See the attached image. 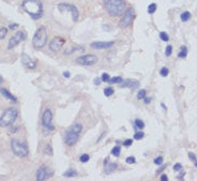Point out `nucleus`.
Segmentation results:
<instances>
[{
    "label": "nucleus",
    "instance_id": "1",
    "mask_svg": "<svg viewBox=\"0 0 197 181\" xmlns=\"http://www.w3.org/2000/svg\"><path fill=\"white\" fill-rule=\"evenodd\" d=\"M22 8L32 19H40L43 16V4L41 0H24Z\"/></svg>",
    "mask_w": 197,
    "mask_h": 181
},
{
    "label": "nucleus",
    "instance_id": "2",
    "mask_svg": "<svg viewBox=\"0 0 197 181\" xmlns=\"http://www.w3.org/2000/svg\"><path fill=\"white\" fill-rule=\"evenodd\" d=\"M104 5L110 16H120L124 13L126 8L124 0H106L104 2Z\"/></svg>",
    "mask_w": 197,
    "mask_h": 181
},
{
    "label": "nucleus",
    "instance_id": "3",
    "mask_svg": "<svg viewBox=\"0 0 197 181\" xmlns=\"http://www.w3.org/2000/svg\"><path fill=\"white\" fill-rule=\"evenodd\" d=\"M83 132V125L80 123H75L65 134V144L68 147H73L78 139H79L80 133Z\"/></svg>",
    "mask_w": 197,
    "mask_h": 181
},
{
    "label": "nucleus",
    "instance_id": "4",
    "mask_svg": "<svg viewBox=\"0 0 197 181\" xmlns=\"http://www.w3.org/2000/svg\"><path fill=\"white\" fill-rule=\"evenodd\" d=\"M18 117V110L15 107H9L0 116V128H10L14 125Z\"/></svg>",
    "mask_w": 197,
    "mask_h": 181
},
{
    "label": "nucleus",
    "instance_id": "5",
    "mask_svg": "<svg viewBox=\"0 0 197 181\" xmlns=\"http://www.w3.org/2000/svg\"><path fill=\"white\" fill-rule=\"evenodd\" d=\"M47 43V31L44 26H40L34 32L32 38V46L35 49H42Z\"/></svg>",
    "mask_w": 197,
    "mask_h": 181
},
{
    "label": "nucleus",
    "instance_id": "6",
    "mask_svg": "<svg viewBox=\"0 0 197 181\" xmlns=\"http://www.w3.org/2000/svg\"><path fill=\"white\" fill-rule=\"evenodd\" d=\"M10 146H11L12 152L18 158H27L29 154V148H28L27 143L25 142H20L18 139H12Z\"/></svg>",
    "mask_w": 197,
    "mask_h": 181
},
{
    "label": "nucleus",
    "instance_id": "7",
    "mask_svg": "<svg viewBox=\"0 0 197 181\" xmlns=\"http://www.w3.org/2000/svg\"><path fill=\"white\" fill-rule=\"evenodd\" d=\"M57 8L61 13H63V12H68V11L71 12L73 22H77V20H78V17H79V12H78V9L76 8L74 4L67 3V2H62V3L58 4Z\"/></svg>",
    "mask_w": 197,
    "mask_h": 181
},
{
    "label": "nucleus",
    "instance_id": "8",
    "mask_svg": "<svg viewBox=\"0 0 197 181\" xmlns=\"http://www.w3.org/2000/svg\"><path fill=\"white\" fill-rule=\"evenodd\" d=\"M42 125L43 128L46 129L47 131H54L55 130V125H53V113L52 110L47 108L43 112L42 115Z\"/></svg>",
    "mask_w": 197,
    "mask_h": 181
},
{
    "label": "nucleus",
    "instance_id": "9",
    "mask_svg": "<svg viewBox=\"0 0 197 181\" xmlns=\"http://www.w3.org/2000/svg\"><path fill=\"white\" fill-rule=\"evenodd\" d=\"M26 39H27V35L24 31H17L13 37L10 38L7 49H8V50H11V49H13L14 47H16V46L18 45L20 42L25 41Z\"/></svg>",
    "mask_w": 197,
    "mask_h": 181
},
{
    "label": "nucleus",
    "instance_id": "10",
    "mask_svg": "<svg viewBox=\"0 0 197 181\" xmlns=\"http://www.w3.org/2000/svg\"><path fill=\"white\" fill-rule=\"evenodd\" d=\"M54 175V171L48 166L46 165H42L40 166L38 169H37V173H35V179L38 181H44L46 179L50 178Z\"/></svg>",
    "mask_w": 197,
    "mask_h": 181
},
{
    "label": "nucleus",
    "instance_id": "11",
    "mask_svg": "<svg viewBox=\"0 0 197 181\" xmlns=\"http://www.w3.org/2000/svg\"><path fill=\"white\" fill-rule=\"evenodd\" d=\"M134 9L133 8H129L126 9L124 11V14L122 16L121 20H120V27L121 28H128L133 24V20H134Z\"/></svg>",
    "mask_w": 197,
    "mask_h": 181
},
{
    "label": "nucleus",
    "instance_id": "12",
    "mask_svg": "<svg viewBox=\"0 0 197 181\" xmlns=\"http://www.w3.org/2000/svg\"><path fill=\"white\" fill-rule=\"evenodd\" d=\"M76 63L80 64V65H93V64L96 63L98 61V57L94 56V55H83V56H79L76 58Z\"/></svg>",
    "mask_w": 197,
    "mask_h": 181
},
{
    "label": "nucleus",
    "instance_id": "13",
    "mask_svg": "<svg viewBox=\"0 0 197 181\" xmlns=\"http://www.w3.org/2000/svg\"><path fill=\"white\" fill-rule=\"evenodd\" d=\"M65 44V39L62 37H55L49 42V49L53 52H59Z\"/></svg>",
    "mask_w": 197,
    "mask_h": 181
},
{
    "label": "nucleus",
    "instance_id": "14",
    "mask_svg": "<svg viewBox=\"0 0 197 181\" xmlns=\"http://www.w3.org/2000/svg\"><path fill=\"white\" fill-rule=\"evenodd\" d=\"M20 59H22V63H23L27 69L34 70V69L37 68V65H38V61L33 60V59L30 58L26 53H22V55H20Z\"/></svg>",
    "mask_w": 197,
    "mask_h": 181
},
{
    "label": "nucleus",
    "instance_id": "15",
    "mask_svg": "<svg viewBox=\"0 0 197 181\" xmlns=\"http://www.w3.org/2000/svg\"><path fill=\"white\" fill-rule=\"evenodd\" d=\"M115 45L114 41H107V42H103V41H95L92 42L90 44V47L93 49H107L110 48Z\"/></svg>",
    "mask_w": 197,
    "mask_h": 181
},
{
    "label": "nucleus",
    "instance_id": "16",
    "mask_svg": "<svg viewBox=\"0 0 197 181\" xmlns=\"http://www.w3.org/2000/svg\"><path fill=\"white\" fill-rule=\"evenodd\" d=\"M120 88H131V89H137L139 87V82L136 79H125L123 83L119 84Z\"/></svg>",
    "mask_w": 197,
    "mask_h": 181
},
{
    "label": "nucleus",
    "instance_id": "17",
    "mask_svg": "<svg viewBox=\"0 0 197 181\" xmlns=\"http://www.w3.org/2000/svg\"><path fill=\"white\" fill-rule=\"evenodd\" d=\"M0 93H1L2 97H4V99H7V100H9V101H11V102H13V103H17V98H16L15 95H12L8 89L1 88V89H0Z\"/></svg>",
    "mask_w": 197,
    "mask_h": 181
},
{
    "label": "nucleus",
    "instance_id": "18",
    "mask_svg": "<svg viewBox=\"0 0 197 181\" xmlns=\"http://www.w3.org/2000/svg\"><path fill=\"white\" fill-rule=\"evenodd\" d=\"M104 167H105V173L107 175H110V174H113L118 168V164L114 162H108L106 165H104Z\"/></svg>",
    "mask_w": 197,
    "mask_h": 181
},
{
    "label": "nucleus",
    "instance_id": "19",
    "mask_svg": "<svg viewBox=\"0 0 197 181\" xmlns=\"http://www.w3.org/2000/svg\"><path fill=\"white\" fill-rule=\"evenodd\" d=\"M76 176H78V171L74 168H69L67 169L63 173V177H67V178H72V177H76Z\"/></svg>",
    "mask_w": 197,
    "mask_h": 181
},
{
    "label": "nucleus",
    "instance_id": "20",
    "mask_svg": "<svg viewBox=\"0 0 197 181\" xmlns=\"http://www.w3.org/2000/svg\"><path fill=\"white\" fill-rule=\"evenodd\" d=\"M78 50H84V48L80 47V46H71V47H68L67 49H65V55L69 56L71 54L75 53V52H78Z\"/></svg>",
    "mask_w": 197,
    "mask_h": 181
},
{
    "label": "nucleus",
    "instance_id": "21",
    "mask_svg": "<svg viewBox=\"0 0 197 181\" xmlns=\"http://www.w3.org/2000/svg\"><path fill=\"white\" fill-rule=\"evenodd\" d=\"M186 55H187V47L185 45H182L180 47V50H179L178 53V58L180 59H183V58H185Z\"/></svg>",
    "mask_w": 197,
    "mask_h": 181
},
{
    "label": "nucleus",
    "instance_id": "22",
    "mask_svg": "<svg viewBox=\"0 0 197 181\" xmlns=\"http://www.w3.org/2000/svg\"><path fill=\"white\" fill-rule=\"evenodd\" d=\"M191 17H192V14H191L189 11L182 12L181 15H180V19H181V22H183V23H185V22L190 20V19H191Z\"/></svg>",
    "mask_w": 197,
    "mask_h": 181
},
{
    "label": "nucleus",
    "instance_id": "23",
    "mask_svg": "<svg viewBox=\"0 0 197 181\" xmlns=\"http://www.w3.org/2000/svg\"><path fill=\"white\" fill-rule=\"evenodd\" d=\"M111 154L114 155V157H116V158H118V157H120V153H121V147L119 146V145H117V146H115L113 149H111Z\"/></svg>",
    "mask_w": 197,
    "mask_h": 181
},
{
    "label": "nucleus",
    "instance_id": "24",
    "mask_svg": "<svg viewBox=\"0 0 197 181\" xmlns=\"http://www.w3.org/2000/svg\"><path fill=\"white\" fill-rule=\"evenodd\" d=\"M44 154H47V155H53L54 154V150H53V147H52V145L50 144H47L45 147H44Z\"/></svg>",
    "mask_w": 197,
    "mask_h": 181
},
{
    "label": "nucleus",
    "instance_id": "25",
    "mask_svg": "<svg viewBox=\"0 0 197 181\" xmlns=\"http://www.w3.org/2000/svg\"><path fill=\"white\" fill-rule=\"evenodd\" d=\"M134 127L136 129H139V130H143L145 128V122L140 119H135L134 121Z\"/></svg>",
    "mask_w": 197,
    "mask_h": 181
},
{
    "label": "nucleus",
    "instance_id": "26",
    "mask_svg": "<svg viewBox=\"0 0 197 181\" xmlns=\"http://www.w3.org/2000/svg\"><path fill=\"white\" fill-rule=\"evenodd\" d=\"M156 9H158V5H156V3H151V4H149L148 5V13L149 14H154L156 13Z\"/></svg>",
    "mask_w": 197,
    "mask_h": 181
},
{
    "label": "nucleus",
    "instance_id": "27",
    "mask_svg": "<svg viewBox=\"0 0 197 181\" xmlns=\"http://www.w3.org/2000/svg\"><path fill=\"white\" fill-rule=\"evenodd\" d=\"M103 92H104V95H105V97H111V95L115 93V90H114V88H111V87H107V88L104 89Z\"/></svg>",
    "mask_w": 197,
    "mask_h": 181
},
{
    "label": "nucleus",
    "instance_id": "28",
    "mask_svg": "<svg viewBox=\"0 0 197 181\" xmlns=\"http://www.w3.org/2000/svg\"><path fill=\"white\" fill-rule=\"evenodd\" d=\"M123 82V79H122L121 76H115V77H111V78L109 79V82L108 83L109 84H120Z\"/></svg>",
    "mask_w": 197,
    "mask_h": 181
},
{
    "label": "nucleus",
    "instance_id": "29",
    "mask_svg": "<svg viewBox=\"0 0 197 181\" xmlns=\"http://www.w3.org/2000/svg\"><path fill=\"white\" fill-rule=\"evenodd\" d=\"M8 31H9L8 28H5V27H1V28H0V41L3 40V39L7 37Z\"/></svg>",
    "mask_w": 197,
    "mask_h": 181
},
{
    "label": "nucleus",
    "instance_id": "30",
    "mask_svg": "<svg viewBox=\"0 0 197 181\" xmlns=\"http://www.w3.org/2000/svg\"><path fill=\"white\" fill-rule=\"evenodd\" d=\"M160 39L164 42H167L169 40V35H168L167 32H165V31H161V32H160Z\"/></svg>",
    "mask_w": 197,
    "mask_h": 181
},
{
    "label": "nucleus",
    "instance_id": "31",
    "mask_svg": "<svg viewBox=\"0 0 197 181\" xmlns=\"http://www.w3.org/2000/svg\"><path fill=\"white\" fill-rule=\"evenodd\" d=\"M146 93H147V91L145 90V89H140V90L137 92V99H138V100H144V98L146 97Z\"/></svg>",
    "mask_w": 197,
    "mask_h": 181
},
{
    "label": "nucleus",
    "instance_id": "32",
    "mask_svg": "<svg viewBox=\"0 0 197 181\" xmlns=\"http://www.w3.org/2000/svg\"><path fill=\"white\" fill-rule=\"evenodd\" d=\"M145 136V133L143 132V131H139V132H136L135 134H134V139L135 140H140L143 139Z\"/></svg>",
    "mask_w": 197,
    "mask_h": 181
},
{
    "label": "nucleus",
    "instance_id": "33",
    "mask_svg": "<svg viewBox=\"0 0 197 181\" xmlns=\"http://www.w3.org/2000/svg\"><path fill=\"white\" fill-rule=\"evenodd\" d=\"M89 160H90V157H89V154H87V153H84V154H82L79 157V161L82 163H87Z\"/></svg>",
    "mask_w": 197,
    "mask_h": 181
},
{
    "label": "nucleus",
    "instance_id": "34",
    "mask_svg": "<svg viewBox=\"0 0 197 181\" xmlns=\"http://www.w3.org/2000/svg\"><path fill=\"white\" fill-rule=\"evenodd\" d=\"M168 74H169V70H168L166 67H163V68L160 70V75H161V76H163V77H166Z\"/></svg>",
    "mask_w": 197,
    "mask_h": 181
},
{
    "label": "nucleus",
    "instance_id": "35",
    "mask_svg": "<svg viewBox=\"0 0 197 181\" xmlns=\"http://www.w3.org/2000/svg\"><path fill=\"white\" fill-rule=\"evenodd\" d=\"M101 79H102V82H104V83H108L110 79V76L108 73H103L102 76H101Z\"/></svg>",
    "mask_w": 197,
    "mask_h": 181
},
{
    "label": "nucleus",
    "instance_id": "36",
    "mask_svg": "<svg viewBox=\"0 0 197 181\" xmlns=\"http://www.w3.org/2000/svg\"><path fill=\"white\" fill-rule=\"evenodd\" d=\"M173 54V46L171 45H167V47L165 48V56L169 57Z\"/></svg>",
    "mask_w": 197,
    "mask_h": 181
},
{
    "label": "nucleus",
    "instance_id": "37",
    "mask_svg": "<svg viewBox=\"0 0 197 181\" xmlns=\"http://www.w3.org/2000/svg\"><path fill=\"white\" fill-rule=\"evenodd\" d=\"M163 161H164L163 157H161V155H160V157H156V158L154 159V161H153V162H154L156 165H162Z\"/></svg>",
    "mask_w": 197,
    "mask_h": 181
},
{
    "label": "nucleus",
    "instance_id": "38",
    "mask_svg": "<svg viewBox=\"0 0 197 181\" xmlns=\"http://www.w3.org/2000/svg\"><path fill=\"white\" fill-rule=\"evenodd\" d=\"M135 162H136L135 157H128V158L125 159V163L126 164H134Z\"/></svg>",
    "mask_w": 197,
    "mask_h": 181
},
{
    "label": "nucleus",
    "instance_id": "39",
    "mask_svg": "<svg viewBox=\"0 0 197 181\" xmlns=\"http://www.w3.org/2000/svg\"><path fill=\"white\" fill-rule=\"evenodd\" d=\"M174 170L175 171H181L182 170V164L181 163H176L174 165Z\"/></svg>",
    "mask_w": 197,
    "mask_h": 181
},
{
    "label": "nucleus",
    "instance_id": "40",
    "mask_svg": "<svg viewBox=\"0 0 197 181\" xmlns=\"http://www.w3.org/2000/svg\"><path fill=\"white\" fill-rule=\"evenodd\" d=\"M187 155H189V158H190V160H191V161H193V162H196V161H197V157H196V154H195V153H193V152H189V153H187Z\"/></svg>",
    "mask_w": 197,
    "mask_h": 181
},
{
    "label": "nucleus",
    "instance_id": "41",
    "mask_svg": "<svg viewBox=\"0 0 197 181\" xmlns=\"http://www.w3.org/2000/svg\"><path fill=\"white\" fill-rule=\"evenodd\" d=\"M122 144H123L124 147H130V146L133 144V139H125Z\"/></svg>",
    "mask_w": 197,
    "mask_h": 181
},
{
    "label": "nucleus",
    "instance_id": "42",
    "mask_svg": "<svg viewBox=\"0 0 197 181\" xmlns=\"http://www.w3.org/2000/svg\"><path fill=\"white\" fill-rule=\"evenodd\" d=\"M184 176H185V171L181 170V173H180L178 176H177V179H179V180H182V179H184Z\"/></svg>",
    "mask_w": 197,
    "mask_h": 181
},
{
    "label": "nucleus",
    "instance_id": "43",
    "mask_svg": "<svg viewBox=\"0 0 197 181\" xmlns=\"http://www.w3.org/2000/svg\"><path fill=\"white\" fill-rule=\"evenodd\" d=\"M17 27H18V24H10L9 25V29L10 30H15Z\"/></svg>",
    "mask_w": 197,
    "mask_h": 181
},
{
    "label": "nucleus",
    "instance_id": "44",
    "mask_svg": "<svg viewBox=\"0 0 197 181\" xmlns=\"http://www.w3.org/2000/svg\"><path fill=\"white\" fill-rule=\"evenodd\" d=\"M93 82H94V83H93V84H94L95 86H98V85H100V84L102 83V79H101V78H99V77H95V78H94V80H93Z\"/></svg>",
    "mask_w": 197,
    "mask_h": 181
},
{
    "label": "nucleus",
    "instance_id": "45",
    "mask_svg": "<svg viewBox=\"0 0 197 181\" xmlns=\"http://www.w3.org/2000/svg\"><path fill=\"white\" fill-rule=\"evenodd\" d=\"M166 167H167V164H165V165H163V166H161L159 169L156 170V174H161L164 169H165V168H166Z\"/></svg>",
    "mask_w": 197,
    "mask_h": 181
},
{
    "label": "nucleus",
    "instance_id": "46",
    "mask_svg": "<svg viewBox=\"0 0 197 181\" xmlns=\"http://www.w3.org/2000/svg\"><path fill=\"white\" fill-rule=\"evenodd\" d=\"M144 102H145V104H150V103H151V98H149V97H145Z\"/></svg>",
    "mask_w": 197,
    "mask_h": 181
},
{
    "label": "nucleus",
    "instance_id": "47",
    "mask_svg": "<svg viewBox=\"0 0 197 181\" xmlns=\"http://www.w3.org/2000/svg\"><path fill=\"white\" fill-rule=\"evenodd\" d=\"M162 181H167L168 180V177H167V175H165V174H163L162 176H161V178H160Z\"/></svg>",
    "mask_w": 197,
    "mask_h": 181
},
{
    "label": "nucleus",
    "instance_id": "48",
    "mask_svg": "<svg viewBox=\"0 0 197 181\" xmlns=\"http://www.w3.org/2000/svg\"><path fill=\"white\" fill-rule=\"evenodd\" d=\"M63 76H65V77H67V78H70L71 74H70V72L65 71V72H63Z\"/></svg>",
    "mask_w": 197,
    "mask_h": 181
},
{
    "label": "nucleus",
    "instance_id": "49",
    "mask_svg": "<svg viewBox=\"0 0 197 181\" xmlns=\"http://www.w3.org/2000/svg\"><path fill=\"white\" fill-rule=\"evenodd\" d=\"M18 130H19V127H16V128H14V129H11V132L15 133L16 131H18Z\"/></svg>",
    "mask_w": 197,
    "mask_h": 181
},
{
    "label": "nucleus",
    "instance_id": "50",
    "mask_svg": "<svg viewBox=\"0 0 197 181\" xmlns=\"http://www.w3.org/2000/svg\"><path fill=\"white\" fill-rule=\"evenodd\" d=\"M104 135H105V132H103V133H102V135H101V136H100V137L98 138V143H99V142H100L101 139H102V137H103Z\"/></svg>",
    "mask_w": 197,
    "mask_h": 181
},
{
    "label": "nucleus",
    "instance_id": "51",
    "mask_svg": "<svg viewBox=\"0 0 197 181\" xmlns=\"http://www.w3.org/2000/svg\"><path fill=\"white\" fill-rule=\"evenodd\" d=\"M161 106H162V107H163V110H167L166 105H165V104H164V103H161Z\"/></svg>",
    "mask_w": 197,
    "mask_h": 181
},
{
    "label": "nucleus",
    "instance_id": "52",
    "mask_svg": "<svg viewBox=\"0 0 197 181\" xmlns=\"http://www.w3.org/2000/svg\"><path fill=\"white\" fill-rule=\"evenodd\" d=\"M2 82H3V78H2V76L0 75V85L2 84Z\"/></svg>",
    "mask_w": 197,
    "mask_h": 181
},
{
    "label": "nucleus",
    "instance_id": "53",
    "mask_svg": "<svg viewBox=\"0 0 197 181\" xmlns=\"http://www.w3.org/2000/svg\"><path fill=\"white\" fill-rule=\"evenodd\" d=\"M195 167H197V161L195 162Z\"/></svg>",
    "mask_w": 197,
    "mask_h": 181
}]
</instances>
